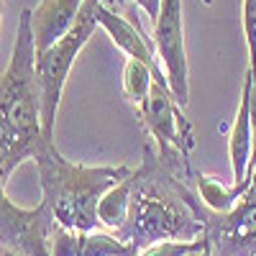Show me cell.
<instances>
[{
  "label": "cell",
  "mask_w": 256,
  "mask_h": 256,
  "mask_svg": "<svg viewBox=\"0 0 256 256\" xmlns=\"http://www.w3.org/2000/svg\"><path fill=\"white\" fill-rule=\"evenodd\" d=\"M44 138L31 8H24L13 54L0 74V177L8 180L20 162L34 159Z\"/></svg>",
  "instance_id": "cell-1"
},
{
  "label": "cell",
  "mask_w": 256,
  "mask_h": 256,
  "mask_svg": "<svg viewBox=\"0 0 256 256\" xmlns=\"http://www.w3.org/2000/svg\"><path fill=\"white\" fill-rule=\"evenodd\" d=\"M41 180V202H44L54 220L62 228L77 233H92L100 228L98 205L102 195L126 177L134 174L131 166H88L70 162L59 152L54 138H44L34 156Z\"/></svg>",
  "instance_id": "cell-2"
},
{
  "label": "cell",
  "mask_w": 256,
  "mask_h": 256,
  "mask_svg": "<svg viewBox=\"0 0 256 256\" xmlns=\"http://www.w3.org/2000/svg\"><path fill=\"white\" fill-rule=\"evenodd\" d=\"M116 236L136 251L159 241H198L205 236L200 210H192V198L172 177L152 172V162L136 169V184L128 220Z\"/></svg>",
  "instance_id": "cell-3"
},
{
  "label": "cell",
  "mask_w": 256,
  "mask_h": 256,
  "mask_svg": "<svg viewBox=\"0 0 256 256\" xmlns=\"http://www.w3.org/2000/svg\"><path fill=\"white\" fill-rule=\"evenodd\" d=\"M102 0H88L82 6L74 26L64 34L54 46H49L44 54H36V77H38V90H41V123H44V136L54 138V126L56 113L67 77L72 72V64L90 41L98 26V6Z\"/></svg>",
  "instance_id": "cell-4"
},
{
  "label": "cell",
  "mask_w": 256,
  "mask_h": 256,
  "mask_svg": "<svg viewBox=\"0 0 256 256\" xmlns=\"http://www.w3.org/2000/svg\"><path fill=\"white\" fill-rule=\"evenodd\" d=\"M52 210L18 208L6 195V180H0V246L20 256H52V238L56 230Z\"/></svg>",
  "instance_id": "cell-5"
},
{
  "label": "cell",
  "mask_w": 256,
  "mask_h": 256,
  "mask_svg": "<svg viewBox=\"0 0 256 256\" xmlns=\"http://www.w3.org/2000/svg\"><path fill=\"white\" fill-rule=\"evenodd\" d=\"M138 118L144 128L159 144V156L166 162H187L190 152L195 148V134H192L190 120L180 113V102L169 88L154 82L152 92L138 108Z\"/></svg>",
  "instance_id": "cell-6"
},
{
  "label": "cell",
  "mask_w": 256,
  "mask_h": 256,
  "mask_svg": "<svg viewBox=\"0 0 256 256\" xmlns=\"http://www.w3.org/2000/svg\"><path fill=\"white\" fill-rule=\"evenodd\" d=\"M154 54L164 64V74L180 108L190 102V70L184 49L182 0H162L159 18L154 20Z\"/></svg>",
  "instance_id": "cell-7"
},
{
  "label": "cell",
  "mask_w": 256,
  "mask_h": 256,
  "mask_svg": "<svg viewBox=\"0 0 256 256\" xmlns=\"http://www.w3.org/2000/svg\"><path fill=\"white\" fill-rule=\"evenodd\" d=\"M218 220L205 223V238L212 256H256V198L244 192L238 205L226 216L212 212Z\"/></svg>",
  "instance_id": "cell-8"
},
{
  "label": "cell",
  "mask_w": 256,
  "mask_h": 256,
  "mask_svg": "<svg viewBox=\"0 0 256 256\" xmlns=\"http://www.w3.org/2000/svg\"><path fill=\"white\" fill-rule=\"evenodd\" d=\"M95 18H98V26H102L105 31H108L110 41L128 59H136V62L146 64V67L152 70V74H154V82L162 84V88H169L164 70H159V59L154 54V46L148 44V36L144 34L141 26H136L134 20H128L126 16L116 13L113 8H108L105 0L98 6ZM169 92H172V90H169Z\"/></svg>",
  "instance_id": "cell-9"
},
{
  "label": "cell",
  "mask_w": 256,
  "mask_h": 256,
  "mask_svg": "<svg viewBox=\"0 0 256 256\" xmlns=\"http://www.w3.org/2000/svg\"><path fill=\"white\" fill-rule=\"evenodd\" d=\"M251 90H254V80H251V72L246 70L238 110H236V118H233L230 134H228V156H230L233 187H236L241 195L246 192L248 162H251Z\"/></svg>",
  "instance_id": "cell-10"
},
{
  "label": "cell",
  "mask_w": 256,
  "mask_h": 256,
  "mask_svg": "<svg viewBox=\"0 0 256 256\" xmlns=\"http://www.w3.org/2000/svg\"><path fill=\"white\" fill-rule=\"evenodd\" d=\"M84 3L88 0H41L36 10H31L36 54H44L74 26Z\"/></svg>",
  "instance_id": "cell-11"
},
{
  "label": "cell",
  "mask_w": 256,
  "mask_h": 256,
  "mask_svg": "<svg viewBox=\"0 0 256 256\" xmlns=\"http://www.w3.org/2000/svg\"><path fill=\"white\" fill-rule=\"evenodd\" d=\"M134 184H136V169L131 177H126L116 187H110L102 195L98 205V220L105 230H120L128 220V210H131V198H134Z\"/></svg>",
  "instance_id": "cell-12"
},
{
  "label": "cell",
  "mask_w": 256,
  "mask_h": 256,
  "mask_svg": "<svg viewBox=\"0 0 256 256\" xmlns=\"http://www.w3.org/2000/svg\"><path fill=\"white\" fill-rule=\"evenodd\" d=\"M195 184H198V192H200L205 208L210 212H218V216L230 212L233 208L238 205V200H241V192L236 187H233V184H223L216 177L195 174Z\"/></svg>",
  "instance_id": "cell-13"
},
{
  "label": "cell",
  "mask_w": 256,
  "mask_h": 256,
  "mask_svg": "<svg viewBox=\"0 0 256 256\" xmlns=\"http://www.w3.org/2000/svg\"><path fill=\"white\" fill-rule=\"evenodd\" d=\"M154 88V74L152 70L146 67V64L136 62V59H126L123 64V92L126 98L131 100L136 108H141L144 100L148 98Z\"/></svg>",
  "instance_id": "cell-14"
},
{
  "label": "cell",
  "mask_w": 256,
  "mask_h": 256,
  "mask_svg": "<svg viewBox=\"0 0 256 256\" xmlns=\"http://www.w3.org/2000/svg\"><path fill=\"white\" fill-rule=\"evenodd\" d=\"M136 254L138 251L128 246L126 241H120L116 233H105V230L82 233L80 256H136Z\"/></svg>",
  "instance_id": "cell-15"
},
{
  "label": "cell",
  "mask_w": 256,
  "mask_h": 256,
  "mask_svg": "<svg viewBox=\"0 0 256 256\" xmlns=\"http://www.w3.org/2000/svg\"><path fill=\"white\" fill-rule=\"evenodd\" d=\"M208 246V238H198V241H159V244H152L141 248L136 256H190L200 248Z\"/></svg>",
  "instance_id": "cell-16"
},
{
  "label": "cell",
  "mask_w": 256,
  "mask_h": 256,
  "mask_svg": "<svg viewBox=\"0 0 256 256\" xmlns=\"http://www.w3.org/2000/svg\"><path fill=\"white\" fill-rule=\"evenodd\" d=\"M244 34L248 49V70H256V0H244Z\"/></svg>",
  "instance_id": "cell-17"
},
{
  "label": "cell",
  "mask_w": 256,
  "mask_h": 256,
  "mask_svg": "<svg viewBox=\"0 0 256 256\" xmlns=\"http://www.w3.org/2000/svg\"><path fill=\"white\" fill-rule=\"evenodd\" d=\"M256 166V92L251 90V162H248V172Z\"/></svg>",
  "instance_id": "cell-18"
},
{
  "label": "cell",
  "mask_w": 256,
  "mask_h": 256,
  "mask_svg": "<svg viewBox=\"0 0 256 256\" xmlns=\"http://www.w3.org/2000/svg\"><path fill=\"white\" fill-rule=\"evenodd\" d=\"M105 3H108V0H105ZM134 3H136L138 8H144V10H146V16L152 18V20H156V18H159L162 0H134Z\"/></svg>",
  "instance_id": "cell-19"
},
{
  "label": "cell",
  "mask_w": 256,
  "mask_h": 256,
  "mask_svg": "<svg viewBox=\"0 0 256 256\" xmlns=\"http://www.w3.org/2000/svg\"><path fill=\"white\" fill-rule=\"evenodd\" d=\"M190 256H212V251H210V241H208L205 248H200V251H195V254H190Z\"/></svg>",
  "instance_id": "cell-20"
},
{
  "label": "cell",
  "mask_w": 256,
  "mask_h": 256,
  "mask_svg": "<svg viewBox=\"0 0 256 256\" xmlns=\"http://www.w3.org/2000/svg\"><path fill=\"white\" fill-rule=\"evenodd\" d=\"M0 256H20V254H16V251H8V248H3V246H0Z\"/></svg>",
  "instance_id": "cell-21"
},
{
  "label": "cell",
  "mask_w": 256,
  "mask_h": 256,
  "mask_svg": "<svg viewBox=\"0 0 256 256\" xmlns=\"http://www.w3.org/2000/svg\"><path fill=\"white\" fill-rule=\"evenodd\" d=\"M0 24H3V0H0Z\"/></svg>",
  "instance_id": "cell-22"
}]
</instances>
